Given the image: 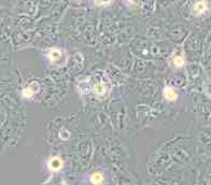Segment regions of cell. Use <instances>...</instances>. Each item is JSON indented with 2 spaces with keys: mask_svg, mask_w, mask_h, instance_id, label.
<instances>
[{
  "mask_svg": "<svg viewBox=\"0 0 211 185\" xmlns=\"http://www.w3.org/2000/svg\"><path fill=\"white\" fill-rule=\"evenodd\" d=\"M48 166H50L51 170L56 171V170H59L63 167V160L59 157H53L51 158L50 162H48Z\"/></svg>",
  "mask_w": 211,
  "mask_h": 185,
  "instance_id": "6da1fadb",
  "label": "cell"
},
{
  "mask_svg": "<svg viewBox=\"0 0 211 185\" xmlns=\"http://www.w3.org/2000/svg\"><path fill=\"white\" fill-rule=\"evenodd\" d=\"M206 10H207V3H206V1H203V0L197 2V3L195 4V7H194V11L197 14L203 13Z\"/></svg>",
  "mask_w": 211,
  "mask_h": 185,
  "instance_id": "7a4b0ae2",
  "label": "cell"
},
{
  "mask_svg": "<svg viewBox=\"0 0 211 185\" xmlns=\"http://www.w3.org/2000/svg\"><path fill=\"white\" fill-rule=\"evenodd\" d=\"M177 96H178V95H177L176 91H173V89L170 88V87L165 89V97H166V99H168V100H170V101L176 100Z\"/></svg>",
  "mask_w": 211,
  "mask_h": 185,
  "instance_id": "3957f363",
  "label": "cell"
},
{
  "mask_svg": "<svg viewBox=\"0 0 211 185\" xmlns=\"http://www.w3.org/2000/svg\"><path fill=\"white\" fill-rule=\"evenodd\" d=\"M91 181H92V183H94V184H100L101 182L103 181V174L99 173V172H95V173L92 174V177H91Z\"/></svg>",
  "mask_w": 211,
  "mask_h": 185,
  "instance_id": "277c9868",
  "label": "cell"
},
{
  "mask_svg": "<svg viewBox=\"0 0 211 185\" xmlns=\"http://www.w3.org/2000/svg\"><path fill=\"white\" fill-rule=\"evenodd\" d=\"M35 92H37V91H35V89L31 88V86H28V87H26V88L23 91V96L26 97V98H29V97L33 96Z\"/></svg>",
  "mask_w": 211,
  "mask_h": 185,
  "instance_id": "5b68a950",
  "label": "cell"
},
{
  "mask_svg": "<svg viewBox=\"0 0 211 185\" xmlns=\"http://www.w3.org/2000/svg\"><path fill=\"white\" fill-rule=\"evenodd\" d=\"M60 56H62V53H60L58 50H53L52 52H51V54H50V57H51V59H52L53 62H54V60L59 59Z\"/></svg>",
  "mask_w": 211,
  "mask_h": 185,
  "instance_id": "8992f818",
  "label": "cell"
},
{
  "mask_svg": "<svg viewBox=\"0 0 211 185\" xmlns=\"http://www.w3.org/2000/svg\"><path fill=\"white\" fill-rule=\"evenodd\" d=\"M173 62L177 67H181V66H183V64H184V59H183V57H181V56H177V57H174Z\"/></svg>",
  "mask_w": 211,
  "mask_h": 185,
  "instance_id": "52a82bcc",
  "label": "cell"
},
{
  "mask_svg": "<svg viewBox=\"0 0 211 185\" xmlns=\"http://www.w3.org/2000/svg\"><path fill=\"white\" fill-rule=\"evenodd\" d=\"M105 92H106V87L103 86V84H98L96 86V92L97 94L103 95V94H105Z\"/></svg>",
  "mask_w": 211,
  "mask_h": 185,
  "instance_id": "ba28073f",
  "label": "cell"
},
{
  "mask_svg": "<svg viewBox=\"0 0 211 185\" xmlns=\"http://www.w3.org/2000/svg\"><path fill=\"white\" fill-rule=\"evenodd\" d=\"M60 138L62 139H65V140H66V139H68L69 138V132H68L67 130H64V131H62V132H60Z\"/></svg>",
  "mask_w": 211,
  "mask_h": 185,
  "instance_id": "9c48e42d",
  "label": "cell"
},
{
  "mask_svg": "<svg viewBox=\"0 0 211 185\" xmlns=\"http://www.w3.org/2000/svg\"><path fill=\"white\" fill-rule=\"evenodd\" d=\"M97 4H109L112 0H95Z\"/></svg>",
  "mask_w": 211,
  "mask_h": 185,
  "instance_id": "30bf717a",
  "label": "cell"
},
{
  "mask_svg": "<svg viewBox=\"0 0 211 185\" xmlns=\"http://www.w3.org/2000/svg\"><path fill=\"white\" fill-rule=\"evenodd\" d=\"M130 2H133V3H138L139 2V0H129Z\"/></svg>",
  "mask_w": 211,
  "mask_h": 185,
  "instance_id": "8fae6325",
  "label": "cell"
}]
</instances>
